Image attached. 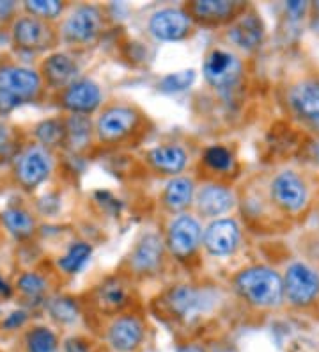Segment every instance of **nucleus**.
Instances as JSON below:
<instances>
[{"mask_svg":"<svg viewBox=\"0 0 319 352\" xmlns=\"http://www.w3.org/2000/svg\"><path fill=\"white\" fill-rule=\"evenodd\" d=\"M25 8L39 18H56L62 11V4L59 0H30Z\"/></svg>","mask_w":319,"mask_h":352,"instance_id":"473e14b6","label":"nucleus"},{"mask_svg":"<svg viewBox=\"0 0 319 352\" xmlns=\"http://www.w3.org/2000/svg\"><path fill=\"white\" fill-rule=\"evenodd\" d=\"M144 338V326L137 317L126 315L119 317L108 329L110 345L119 352H133L142 344Z\"/></svg>","mask_w":319,"mask_h":352,"instance_id":"4468645a","label":"nucleus"},{"mask_svg":"<svg viewBox=\"0 0 319 352\" xmlns=\"http://www.w3.org/2000/svg\"><path fill=\"white\" fill-rule=\"evenodd\" d=\"M2 221H4L9 233H13L16 239H25L34 232V219L30 217L29 212L21 210V208H8L2 214Z\"/></svg>","mask_w":319,"mask_h":352,"instance_id":"393cba45","label":"nucleus"},{"mask_svg":"<svg viewBox=\"0 0 319 352\" xmlns=\"http://www.w3.org/2000/svg\"><path fill=\"white\" fill-rule=\"evenodd\" d=\"M50 314L59 322L69 324L77 320L78 308L75 305V301H71L68 297H59V299H54L50 302Z\"/></svg>","mask_w":319,"mask_h":352,"instance_id":"7c9ffc66","label":"nucleus"},{"mask_svg":"<svg viewBox=\"0 0 319 352\" xmlns=\"http://www.w3.org/2000/svg\"><path fill=\"white\" fill-rule=\"evenodd\" d=\"M128 302L126 287L121 279H106L96 292V305L105 311H117Z\"/></svg>","mask_w":319,"mask_h":352,"instance_id":"4be33fe9","label":"nucleus"},{"mask_svg":"<svg viewBox=\"0 0 319 352\" xmlns=\"http://www.w3.org/2000/svg\"><path fill=\"white\" fill-rule=\"evenodd\" d=\"M51 171V159L45 148H29L18 157L16 160V178L25 189H34L39 184L47 180Z\"/></svg>","mask_w":319,"mask_h":352,"instance_id":"39448f33","label":"nucleus"},{"mask_svg":"<svg viewBox=\"0 0 319 352\" xmlns=\"http://www.w3.org/2000/svg\"><path fill=\"white\" fill-rule=\"evenodd\" d=\"M64 351L66 352H89V345L87 342L82 338H68L66 340V344H64Z\"/></svg>","mask_w":319,"mask_h":352,"instance_id":"c9c22d12","label":"nucleus"},{"mask_svg":"<svg viewBox=\"0 0 319 352\" xmlns=\"http://www.w3.org/2000/svg\"><path fill=\"white\" fill-rule=\"evenodd\" d=\"M191 194H193V184L188 178H176L167 185L163 199L170 210H183L191 201Z\"/></svg>","mask_w":319,"mask_h":352,"instance_id":"b1692460","label":"nucleus"},{"mask_svg":"<svg viewBox=\"0 0 319 352\" xmlns=\"http://www.w3.org/2000/svg\"><path fill=\"white\" fill-rule=\"evenodd\" d=\"M204 77L211 86L229 89L241 77V63L229 52L213 50L204 60Z\"/></svg>","mask_w":319,"mask_h":352,"instance_id":"423d86ee","label":"nucleus"},{"mask_svg":"<svg viewBox=\"0 0 319 352\" xmlns=\"http://www.w3.org/2000/svg\"><path fill=\"white\" fill-rule=\"evenodd\" d=\"M149 162L153 164L158 171L167 173V175H176L181 173L187 166V153L179 146H158L147 153Z\"/></svg>","mask_w":319,"mask_h":352,"instance_id":"412c9836","label":"nucleus"},{"mask_svg":"<svg viewBox=\"0 0 319 352\" xmlns=\"http://www.w3.org/2000/svg\"><path fill=\"white\" fill-rule=\"evenodd\" d=\"M62 103L64 107L73 111L75 114H89L99 107L102 91H99L98 84H94L93 80L82 78V80L73 82L71 86H68L62 96Z\"/></svg>","mask_w":319,"mask_h":352,"instance_id":"9b49d317","label":"nucleus"},{"mask_svg":"<svg viewBox=\"0 0 319 352\" xmlns=\"http://www.w3.org/2000/svg\"><path fill=\"white\" fill-rule=\"evenodd\" d=\"M236 288L250 305L257 308H272L281 305L284 283L281 276L268 267H250L236 278Z\"/></svg>","mask_w":319,"mask_h":352,"instance_id":"f257e3e1","label":"nucleus"},{"mask_svg":"<svg viewBox=\"0 0 319 352\" xmlns=\"http://www.w3.org/2000/svg\"><path fill=\"white\" fill-rule=\"evenodd\" d=\"M197 205L204 215L217 217L231 210V206L234 205L233 192L222 185H206L197 196Z\"/></svg>","mask_w":319,"mask_h":352,"instance_id":"f3484780","label":"nucleus"},{"mask_svg":"<svg viewBox=\"0 0 319 352\" xmlns=\"http://www.w3.org/2000/svg\"><path fill=\"white\" fill-rule=\"evenodd\" d=\"M305 2H287V11L293 14H302L305 11Z\"/></svg>","mask_w":319,"mask_h":352,"instance_id":"4c0bfd02","label":"nucleus"},{"mask_svg":"<svg viewBox=\"0 0 319 352\" xmlns=\"http://www.w3.org/2000/svg\"><path fill=\"white\" fill-rule=\"evenodd\" d=\"M13 36L14 43L20 48H27V50H38V48L48 47L51 39L50 29L34 16L20 18L13 27Z\"/></svg>","mask_w":319,"mask_h":352,"instance_id":"dca6fc26","label":"nucleus"},{"mask_svg":"<svg viewBox=\"0 0 319 352\" xmlns=\"http://www.w3.org/2000/svg\"><path fill=\"white\" fill-rule=\"evenodd\" d=\"M163 254V245L162 241L156 235L149 233L141 241V244L137 245L135 254H133L132 265L135 271L139 272H149L154 271L162 260Z\"/></svg>","mask_w":319,"mask_h":352,"instance_id":"aec40b11","label":"nucleus"},{"mask_svg":"<svg viewBox=\"0 0 319 352\" xmlns=\"http://www.w3.org/2000/svg\"><path fill=\"white\" fill-rule=\"evenodd\" d=\"M14 11L13 2H0V20L8 18Z\"/></svg>","mask_w":319,"mask_h":352,"instance_id":"e433bc0d","label":"nucleus"},{"mask_svg":"<svg viewBox=\"0 0 319 352\" xmlns=\"http://www.w3.org/2000/svg\"><path fill=\"white\" fill-rule=\"evenodd\" d=\"M91 253H93L91 245L84 244V242L73 244L68 253L59 260V267L64 272H68V274H75V272L80 271L85 263L89 262Z\"/></svg>","mask_w":319,"mask_h":352,"instance_id":"bb28decb","label":"nucleus"},{"mask_svg":"<svg viewBox=\"0 0 319 352\" xmlns=\"http://www.w3.org/2000/svg\"><path fill=\"white\" fill-rule=\"evenodd\" d=\"M316 13L319 14V2H316ZM312 27H314V29H318V30H319V16H318V18H314V23H312Z\"/></svg>","mask_w":319,"mask_h":352,"instance_id":"79ce46f5","label":"nucleus"},{"mask_svg":"<svg viewBox=\"0 0 319 352\" xmlns=\"http://www.w3.org/2000/svg\"><path fill=\"white\" fill-rule=\"evenodd\" d=\"M204 162L215 171H227L231 168V164H233V155L226 148L213 146L206 150Z\"/></svg>","mask_w":319,"mask_h":352,"instance_id":"2f4dec72","label":"nucleus"},{"mask_svg":"<svg viewBox=\"0 0 319 352\" xmlns=\"http://www.w3.org/2000/svg\"><path fill=\"white\" fill-rule=\"evenodd\" d=\"M178 352H206V351L202 347H200V345L187 344V345H183V347H179Z\"/></svg>","mask_w":319,"mask_h":352,"instance_id":"ea45409f","label":"nucleus"},{"mask_svg":"<svg viewBox=\"0 0 319 352\" xmlns=\"http://www.w3.org/2000/svg\"><path fill=\"white\" fill-rule=\"evenodd\" d=\"M27 351L29 352H56L57 336L48 327H34L27 335Z\"/></svg>","mask_w":319,"mask_h":352,"instance_id":"cd10ccee","label":"nucleus"},{"mask_svg":"<svg viewBox=\"0 0 319 352\" xmlns=\"http://www.w3.org/2000/svg\"><path fill=\"white\" fill-rule=\"evenodd\" d=\"M239 241L238 224L231 219H218L208 226L204 233V245L209 253L224 256L231 254Z\"/></svg>","mask_w":319,"mask_h":352,"instance_id":"f8f14e48","label":"nucleus"},{"mask_svg":"<svg viewBox=\"0 0 319 352\" xmlns=\"http://www.w3.org/2000/svg\"><path fill=\"white\" fill-rule=\"evenodd\" d=\"M11 296V287L8 285V281L0 278V297H9Z\"/></svg>","mask_w":319,"mask_h":352,"instance_id":"a19ab883","label":"nucleus"},{"mask_svg":"<svg viewBox=\"0 0 319 352\" xmlns=\"http://www.w3.org/2000/svg\"><path fill=\"white\" fill-rule=\"evenodd\" d=\"M190 16L183 9H160L149 20V30L160 41H179L190 32Z\"/></svg>","mask_w":319,"mask_h":352,"instance_id":"0eeeda50","label":"nucleus"},{"mask_svg":"<svg viewBox=\"0 0 319 352\" xmlns=\"http://www.w3.org/2000/svg\"><path fill=\"white\" fill-rule=\"evenodd\" d=\"M36 138L45 144V146H59L66 139V126L57 120L43 121L36 129Z\"/></svg>","mask_w":319,"mask_h":352,"instance_id":"c85d7f7f","label":"nucleus"},{"mask_svg":"<svg viewBox=\"0 0 319 352\" xmlns=\"http://www.w3.org/2000/svg\"><path fill=\"white\" fill-rule=\"evenodd\" d=\"M18 288H20L21 292L25 294L29 297H38L45 292V288H47V281L41 278L39 274H34V272H27V274L21 276L18 279Z\"/></svg>","mask_w":319,"mask_h":352,"instance_id":"72a5a7b5","label":"nucleus"},{"mask_svg":"<svg viewBox=\"0 0 319 352\" xmlns=\"http://www.w3.org/2000/svg\"><path fill=\"white\" fill-rule=\"evenodd\" d=\"M196 80V72L193 69H185L178 74H169L160 80V91L163 93H181L188 89Z\"/></svg>","mask_w":319,"mask_h":352,"instance_id":"c756f323","label":"nucleus"},{"mask_svg":"<svg viewBox=\"0 0 319 352\" xmlns=\"http://www.w3.org/2000/svg\"><path fill=\"white\" fill-rule=\"evenodd\" d=\"M102 14L94 6H80L73 11L64 23V38L73 43H87L99 34Z\"/></svg>","mask_w":319,"mask_h":352,"instance_id":"6e6552de","label":"nucleus"},{"mask_svg":"<svg viewBox=\"0 0 319 352\" xmlns=\"http://www.w3.org/2000/svg\"><path fill=\"white\" fill-rule=\"evenodd\" d=\"M25 320H27L25 311H13V314L9 315L4 322H2V326H4L8 331H13V329H18V327L23 326V324H25Z\"/></svg>","mask_w":319,"mask_h":352,"instance_id":"f704fd0d","label":"nucleus"},{"mask_svg":"<svg viewBox=\"0 0 319 352\" xmlns=\"http://www.w3.org/2000/svg\"><path fill=\"white\" fill-rule=\"evenodd\" d=\"M167 302L174 314H178L181 318L191 320V318L199 317L200 314H206L213 308L215 296L208 290L179 285V287L170 290L169 296H167Z\"/></svg>","mask_w":319,"mask_h":352,"instance_id":"20e7f679","label":"nucleus"},{"mask_svg":"<svg viewBox=\"0 0 319 352\" xmlns=\"http://www.w3.org/2000/svg\"><path fill=\"white\" fill-rule=\"evenodd\" d=\"M9 146V129L0 123V151Z\"/></svg>","mask_w":319,"mask_h":352,"instance_id":"58836bf2","label":"nucleus"},{"mask_svg":"<svg viewBox=\"0 0 319 352\" xmlns=\"http://www.w3.org/2000/svg\"><path fill=\"white\" fill-rule=\"evenodd\" d=\"M137 112L128 107H112L98 121L99 138L105 141H115L132 132L137 125Z\"/></svg>","mask_w":319,"mask_h":352,"instance_id":"ddd939ff","label":"nucleus"},{"mask_svg":"<svg viewBox=\"0 0 319 352\" xmlns=\"http://www.w3.org/2000/svg\"><path fill=\"white\" fill-rule=\"evenodd\" d=\"M191 11L206 22H222L233 14L234 4L227 0H199L191 4Z\"/></svg>","mask_w":319,"mask_h":352,"instance_id":"5701e85b","label":"nucleus"},{"mask_svg":"<svg viewBox=\"0 0 319 352\" xmlns=\"http://www.w3.org/2000/svg\"><path fill=\"white\" fill-rule=\"evenodd\" d=\"M200 242V226L191 215H179L169 228V245L179 258L190 256Z\"/></svg>","mask_w":319,"mask_h":352,"instance_id":"9d476101","label":"nucleus"},{"mask_svg":"<svg viewBox=\"0 0 319 352\" xmlns=\"http://www.w3.org/2000/svg\"><path fill=\"white\" fill-rule=\"evenodd\" d=\"M263 23L255 14H247L234 23L229 30V38L233 43L245 50H254L263 41Z\"/></svg>","mask_w":319,"mask_h":352,"instance_id":"a211bd4d","label":"nucleus"},{"mask_svg":"<svg viewBox=\"0 0 319 352\" xmlns=\"http://www.w3.org/2000/svg\"><path fill=\"white\" fill-rule=\"evenodd\" d=\"M272 196L276 205L282 206L284 210L296 212L307 201L305 184L296 173L284 171L273 180Z\"/></svg>","mask_w":319,"mask_h":352,"instance_id":"1a4fd4ad","label":"nucleus"},{"mask_svg":"<svg viewBox=\"0 0 319 352\" xmlns=\"http://www.w3.org/2000/svg\"><path fill=\"white\" fill-rule=\"evenodd\" d=\"M41 89V78L34 69L0 66V114L14 111L23 100H32Z\"/></svg>","mask_w":319,"mask_h":352,"instance_id":"f03ea898","label":"nucleus"},{"mask_svg":"<svg viewBox=\"0 0 319 352\" xmlns=\"http://www.w3.org/2000/svg\"><path fill=\"white\" fill-rule=\"evenodd\" d=\"M290 102L298 116L319 126V82L305 80L296 84L290 93Z\"/></svg>","mask_w":319,"mask_h":352,"instance_id":"2eb2a0df","label":"nucleus"},{"mask_svg":"<svg viewBox=\"0 0 319 352\" xmlns=\"http://www.w3.org/2000/svg\"><path fill=\"white\" fill-rule=\"evenodd\" d=\"M43 72L47 77L48 84L54 87L71 86L73 78L77 75L78 68L71 57L64 56V54H56V56L48 57L43 65Z\"/></svg>","mask_w":319,"mask_h":352,"instance_id":"6ab92c4d","label":"nucleus"},{"mask_svg":"<svg viewBox=\"0 0 319 352\" xmlns=\"http://www.w3.org/2000/svg\"><path fill=\"white\" fill-rule=\"evenodd\" d=\"M285 296L294 306H307L319 294V276L305 263H293L284 279Z\"/></svg>","mask_w":319,"mask_h":352,"instance_id":"7ed1b4c3","label":"nucleus"},{"mask_svg":"<svg viewBox=\"0 0 319 352\" xmlns=\"http://www.w3.org/2000/svg\"><path fill=\"white\" fill-rule=\"evenodd\" d=\"M66 139L73 150L84 148L91 139V121L84 114H75L66 123Z\"/></svg>","mask_w":319,"mask_h":352,"instance_id":"a878e982","label":"nucleus"}]
</instances>
